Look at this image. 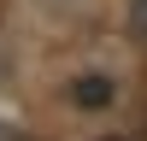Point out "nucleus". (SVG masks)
Here are the masks:
<instances>
[{"instance_id":"nucleus-1","label":"nucleus","mask_w":147,"mask_h":141,"mask_svg":"<svg viewBox=\"0 0 147 141\" xmlns=\"http://www.w3.org/2000/svg\"><path fill=\"white\" fill-rule=\"evenodd\" d=\"M118 100V82L106 77V70H88V77L71 82V106H82V112H100V106Z\"/></svg>"}]
</instances>
